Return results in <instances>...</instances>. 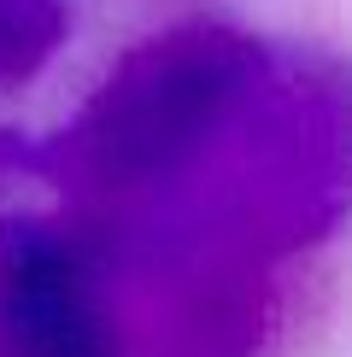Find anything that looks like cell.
<instances>
[{"label": "cell", "mask_w": 352, "mask_h": 357, "mask_svg": "<svg viewBox=\"0 0 352 357\" xmlns=\"http://www.w3.org/2000/svg\"><path fill=\"white\" fill-rule=\"evenodd\" d=\"M270 47L276 41L223 18L159 29L117 59L53 141H36L29 170L53 176L88 229L135 211L223 141L253 100Z\"/></svg>", "instance_id": "cell-1"}, {"label": "cell", "mask_w": 352, "mask_h": 357, "mask_svg": "<svg viewBox=\"0 0 352 357\" xmlns=\"http://www.w3.org/2000/svg\"><path fill=\"white\" fill-rule=\"evenodd\" d=\"M0 357H129L94 252L53 222L0 217Z\"/></svg>", "instance_id": "cell-2"}, {"label": "cell", "mask_w": 352, "mask_h": 357, "mask_svg": "<svg viewBox=\"0 0 352 357\" xmlns=\"http://www.w3.org/2000/svg\"><path fill=\"white\" fill-rule=\"evenodd\" d=\"M71 29L65 0H0V88L29 82Z\"/></svg>", "instance_id": "cell-3"}, {"label": "cell", "mask_w": 352, "mask_h": 357, "mask_svg": "<svg viewBox=\"0 0 352 357\" xmlns=\"http://www.w3.org/2000/svg\"><path fill=\"white\" fill-rule=\"evenodd\" d=\"M29 158H36V146H29V141L0 135V170H29Z\"/></svg>", "instance_id": "cell-4"}]
</instances>
